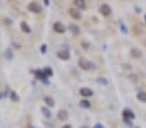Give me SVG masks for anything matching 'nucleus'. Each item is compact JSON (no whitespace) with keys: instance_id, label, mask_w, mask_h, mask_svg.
<instances>
[{"instance_id":"obj_31","label":"nucleus","mask_w":146,"mask_h":128,"mask_svg":"<svg viewBox=\"0 0 146 128\" xmlns=\"http://www.w3.org/2000/svg\"><path fill=\"white\" fill-rule=\"evenodd\" d=\"M135 10H136L137 13H140V12H141V8H138V7H135Z\"/></svg>"},{"instance_id":"obj_13","label":"nucleus","mask_w":146,"mask_h":128,"mask_svg":"<svg viewBox=\"0 0 146 128\" xmlns=\"http://www.w3.org/2000/svg\"><path fill=\"white\" fill-rule=\"evenodd\" d=\"M44 101H45V104L48 105V108H53V106L55 105V101H54V99L50 98V96H46V98H44Z\"/></svg>"},{"instance_id":"obj_33","label":"nucleus","mask_w":146,"mask_h":128,"mask_svg":"<svg viewBox=\"0 0 146 128\" xmlns=\"http://www.w3.org/2000/svg\"><path fill=\"white\" fill-rule=\"evenodd\" d=\"M44 4H45V5H49V4H50V1H49V0H45V1H44Z\"/></svg>"},{"instance_id":"obj_10","label":"nucleus","mask_w":146,"mask_h":128,"mask_svg":"<svg viewBox=\"0 0 146 128\" xmlns=\"http://www.w3.org/2000/svg\"><path fill=\"white\" fill-rule=\"evenodd\" d=\"M131 57L135 58V59L141 58V57H142V51H140V50L136 49V48H132V49H131Z\"/></svg>"},{"instance_id":"obj_22","label":"nucleus","mask_w":146,"mask_h":128,"mask_svg":"<svg viewBox=\"0 0 146 128\" xmlns=\"http://www.w3.org/2000/svg\"><path fill=\"white\" fill-rule=\"evenodd\" d=\"M44 72H45L46 77H51V76H53V69L50 68V67H48V68H45V69H44Z\"/></svg>"},{"instance_id":"obj_14","label":"nucleus","mask_w":146,"mask_h":128,"mask_svg":"<svg viewBox=\"0 0 146 128\" xmlns=\"http://www.w3.org/2000/svg\"><path fill=\"white\" fill-rule=\"evenodd\" d=\"M69 31L73 33V36H78L79 35V28H78V26H76V24H69Z\"/></svg>"},{"instance_id":"obj_9","label":"nucleus","mask_w":146,"mask_h":128,"mask_svg":"<svg viewBox=\"0 0 146 128\" xmlns=\"http://www.w3.org/2000/svg\"><path fill=\"white\" fill-rule=\"evenodd\" d=\"M69 14H71V17L74 18V19H79V18H81V13H79L78 8H71V9H69Z\"/></svg>"},{"instance_id":"obj_18","label":"nucleus","mask_w":146,"mask_h":128,"mask_svg":"<svg viewBox=\"0 0 146 128\" xmlns=\"http://www.w3.org/2000/svg\"><path fill=\"white\" fill-rule=\"evenodd\" d=\"M96 82L100 83V85H103V86H108V85H109V82L107 81V78H104V77H97Z\"/></svg>"},{"instance_id":"obj_24","label":"nucleus","mask_w":146,"mask_h":128,"mask_svg":"<svg viewBox=\"0 0 146 128\" xmlns=\"http://www.w3.org/2000/svg\"><path fill=\"white\" fill-rule=\"evenodd\" d=\"M133 30H135V33H136V35H140V33L142 32V31H141V30H138V27H137V24H135V26H133Z\"/></svg>"},{"instance_id":"obj_12","label":"nucleus","mask_w":146,"mask_h":128,"mask_svg":"<svg viewBox=\"0 0 146 128\" xmlns=\"http://www.w3.org/2000/svg\"><path fill=\"white\" fill-rule=\"evenodd\" d=\"M35 74H36V78L41 79V81L48 79V77H46V74H45V72H44V70H40V69H37V70H35Z\"/></svg>"},{"instance_id":"obj_35","label":"nucleus","mask_w":146,"mask_h":128,"mask_svg":"<svg viewBox=\"0 0 146 128\" xmlns=\"http://www.w3.org/2000/svg\"><path fill=\"white\" fill-rule=\"evenodd\" d=\"M145 21H146V14H145Z\"/></svg>"},{"instance_id":"obj_30","label":"nucleus","mask_w":146,"mask_h":128,"mask_svg":"<svg viewBox=\"0 0 146 128\" xmlns=\"http://www.w3.org/2000/svg\"><path fill=\"white\" fill-rule=\"evenodd\" d=\"M42 83H44V85H50L49 79H44V81H42Z\"/></svg>"},{"instance_id":"obj_7","label":"nucleus","mask_w":146,"mask_h":128,"mask_svg":"<svg viewBox=\"0 0 146 128\" xmlns=\"http://www.w3.org/2000/svg\"><path fill=\"white\" fill-rule=\"evenodd\" d=\"M57 57L62 60H69V58H71L68 50H59L58 53H57Z\"/></svg>"},{"instance_id":"obj_32","label":"nucleus","mask_w":146,"mask_h":128,"mask_svg":"<svg viewBox=\"0 0 146 128\" xmlns=\"http://www.w3.org/2000/svg\"><path fill=\"white\" fill-rule=\"evenodd\" d=\"M62 128H73L72 126H69V124H66V126H63Z\"/></svg>"},{"instance_id":"obj_21","label":"nucleus","mask_w":146,"mask_h":128,"mask_svg":"<svg viewBox=\"0 0 146 128\" xmlns=\"http://www.w3.org/2000/svg\"><path fill=\"white\" fill-rule=\"evenodd\" d=\"M10 100H12V101H18V100H19L18 95H17L14 91H12V92H10Z\"/></svg>"},{"instance_id":"obj_19","label":"nucleus","mask_w":146,"mask_h":128,"mask_svg":"<svg viewBox=\"0 0 146 128\" xmlns=\"http://www.w3.org/2000/svg\"><path fill=\"white\" fill-rule=\"evenodd\" d=\"M74 4L77 5L78 8H81V9L86 8V1H83V0H76V1H74Z\"/></svg>"},{"instance_id":"obj_17","label":"nucleus","mask_w":146,"mask_h":128,"mask_svg":"<svg viewBox=\"0 0 146 128\" xmlns=\"http://www.w3.org/2000/svg\"><path fill=\"white\" fill-rule=\"evenodd\" d=\"M79 106L82 109H88L91 106V104H90L88 100H81V101H79Z\"/></svg>"},{"instance_id":"obj_20","label":"nucleus","mask_w":146,"mask_h":128,"mask_svg":"<svg viewBox=\"0 0 146 128\" xmlns=\"http://www.w3.org/2000/svg\"><path fill=\"white\" fill-rule=\"evenodd\" d=\"M5 57H7V59H8V60L13 59V51H12V49H7V50H5Z\"/></svg>"},{"instance_id":"obj_28","label":"nucleus","mask_w":146,"mask_h":128,"mask_svg":"<svg viewBox=\"0 0 146 128\" xmlns=\"http://www.w3.org/2000/svg\"><path fill=\"white\" fill-rule=\"evenodd\" d=\"M94 128H104V127H103V124L97 123V124H95V127H94Z\"/></svg>"},{"instance_id":"obj_15","label":"nucleus","mask_w":146,"mask_h":128,"mask_svg":"<svg viewBox=\"0 0 146 128\" xmlns=\"http://www.w3.org/2000/svg\"><path fill=\"white\" fill-rule=\"evenodd\" d=\"M41 113L44 114V117H45V118H48V119L51 118V111H50L46 106H42V108H41Z\"/></svg>"},{"instance_id":"obj_34","label":"nucleus","mask_w":146,"mask_h":128,"mask_svg":"<svg viewBox=\"0 0 146 128\" xmlns=\"http://www.w3.org/2000/svg\"><path fill=\"white\" fill-rule=\"evenodd\" d=\"M81 128H87V127H81Z\"/></svg>"},{"instance_id":"obj_16","label":"nucleus","mask_w":146,"mask_h":128,"mask_svg":"<svg viewBox=\"0 0 146 128\" xmlns=\"http://www.w3.org/2000/svg\"><path fill=\"white\" fill-rule=\"evenodd\" d=\"M137 100H140L141 103H146V92L145 91H140L137 94Z\"/></svg>"},{"instance_id":"obj_25","label":"nucleus","mask_w":146,"mask_h":128,"mask_svg":"<svg viewBox=\"0 0 146 128\" xmlns=\"http://www.w3.org/2000/svg\"><path fill=\"white\" fill-rule=\"evenodd\" d=\"M46 53V44H42L41 45V54H45Z\"/></svg>"},{"instance_id":"obj_4","label":"nucleus","mask_w":146,"mask_h":128,"mask_svg":"<svg viewBox=\"0 0 146 128\" xmlns=\"http://www.w3.org/2000/svg\"><path fill=\"white\" fill-rule=\"evenodd\" d=\"M53 28H54L55 32H58V33H64V32L67 31L66 26H64L62 22H55V23L53 24Z\"/></svg>"},{"instance_id":"obj_3","label":"nucleus","mask_w":146,"mask_h":128,"mask_svg":"<svg viewBox=\"0 0 146 128\" xmlns=\"http://www.w3.org/2000/svg\"><path fill=\"white\" fill-rule=\"evenodd\" d=\"M99 12L104 16V17H109L112 14V8L108 5V4H103L100 8H99Z\"/></svg>"},{"instance_id":"obj_23","label":"nucleus","mask_w":146,"mask_h":128,"mask_svg":"<svg viewBox=\"0 0 146 128\" xmlns=\"http://www.w3.org/2000/svg\"><path fill=\"white\" fill-rule=\"evenodd\" d=\"M119 26H120V31H122L123 33H128V30H127L126 24H124V23H123L122 21H120V24H119Z\"/></svg>"},{"instance_id":"obj_6","label":"nucleus","mask_w":146,"mask_h":128,"mask_svg":"<svg viewBox=\"0 0 146 128\" xmlns=\"http://www.w3.org/2000/svg\"><path fill=\"white\" fill-rule=\"evenodd\" d=\"M57 117H58L59 120H62V122H64V120H67L69 117V114H68V111L66 110V109H60L58 111V114H57Z\"/></svg>"},{"instance_id":"obj_5","label":"nucleus","mask_w":146,"mask_h":128,"mask_svg":"<svg viewBox=\"0 0 146 128\" xmlns=\"http://www.w3.org/2000/svg\"><path fill=\"white\" fill-rule=\"evenodd\" d=\"M78 64H79V67L83 69V70H88V69L92 68V67H91V64H90V62L86 60L85 58H81L79 62H78Z\"/></svg>"},{"instance_id":"obj_29","label":"nucleus","mask_w":146,"mask_h":128,"mask_svg":"<svg viewBox=\"0 0 146 128\" xmlns=\"http://www.w3.org/2000/svg\"><path fill=\"white\" fill-rule=\"evenodd\" d=\"M123 68H124V69H129V70H131V65H127V64H123Z\"/></svg>"},{"instance_id":"obj_26","label":"nucleus","mask_w":146,"mask_h":128,"mask_svg":"<svg viewBox=\"0 0 146 128\" xmlns=\"http://www.w3.org/2000/svg\"><path fill=\"white\" fill-rule=\"evenodd\" d=\"M124 123H126L128 127H131V128H133V124H132V122L131 120H124Z\"/></svg>"},{"instance_id":"obj_1","label":"nucleus","mask_w":146,"mask_h":128,"mask_svg":"<svg viewBox=\"0 0 146 128\" xmlns=\"http://www.w3.org/2000/svg\"><path fill=\"white\" fill-rule=\"evenodd\" d=\"M28 10L29 12H32V13H41V10H42V8H41V5L40 4H37V3H35V1H32V3H29L28 4Z\"/></svg>"},{"instance_id":"obj_27","label":"nucleus","mask_w":146,"mask_h":128,"mask_svg":"<svg viewBox=\"0 0 146 128\" xmlns=\"http://www.w3.org/2000/svg\"><path fill=\"white\" fill-rule=\"evenodd\" d=\"M4 22H5V23H7L8 26H10V24H12V21H10L9 18H5V19H4Z\"/></svg>"},{"instance_id":"obj_2","label":"nucleus","mask_w":146,"mask_h":128,"mask_svg":"<svg viewBox=\"0 0 146 128\" xmlns=\"http://www.w3.org/2000/svg\"><path fill=\"white\" fill-rule=\"evenodd\" d=\"M122 115H123V119H124V120H133V119H135V113L128 108L123 110Z\"/></svg>"},{"instance_id":"obj_8","label":"nucleus","mask_w":146,"mask_h":128,"mask_svg":"<svg viewBox=\"0 0 146 128\" xmlns=\"http://www.w3.org/2000/svg\"><path fill=\"white\" fill-rule=\"evenodd\" d=\"M79 94H81V96H83V98H91V96L94 95L92 90L88 89V87H82V89L79 90Z\"/></svg>"},{"instance_id":"obj_11","label":"nucleus","mask_w":146,"mask_h":128,"mask_svg":"<svg viewBox=\"0 0 146 128\" xmlns=\"http://www.w3.org/2000/svg\"><path fill=\"white\" fill-rule=\"evenodd\" d=\"M21 30H22V32H24V33H29L31 32V27L28 26V23L27 22H21Z\"/></svg>"}]
</instances>
